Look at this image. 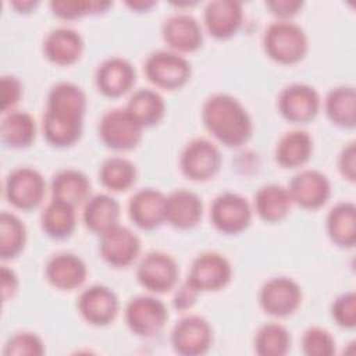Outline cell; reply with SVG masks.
<instances>
[{"label":"cell","instance_id":"6da1fadb","mask_svg":"<svg viewBox=\"0 0 356 356\" xmlns=\"http://www.w3.org/2000/svg\"><path fill=\"white\" fill-rule=\"evenodd\" d=\"M83 92L68 82L56 85L47 99V110L43 118V131L49 142L57 146L71 145L82 131L85 111Z\"/></svg>","mask_w":356,"mask_h":356},{"label":"cell","instance_id":"7a4b0ae2","mask_svg":"<svg viewBox=\"0 0 356 356\" xmlns=\"http://www.w3.org/2000/svg\"><path fill=\"white\" fill-rule=\"evenodd\" d=\"M203 121L207 129L228 146L243 143L252 131L250 118L242 104L222 93L214 95L206 102Z\"/></svg>","mask_w":356,"mask_h":356},{"label":"cell","instance_id":"3957f363","mask_svg":"<svg viewBox=\"0 0 356 356\" xmlns=\"http://www.w3.org/2000/svg\"><path fill=\"white\" fill-rule=\"evenodd\" d=\"M264 47L271 58L291 64L299 61L305 56L307 40L300 26L293 22L280 21L267 28Z\"/></svg>","mask_w":356,"mask_h":356},{"label":"cell","instance_id":"277c9868","mask_svg":"<svg viewBox=\"0 0 356 356\" xmlns=\"http://www.w3.org/2000/svg\"><path fill=\"white\" fill-rule=\"evenodd\" d=\"M142 128L127 108H115L104 114L100 122V135L110 147L127 150L139 142Z\"/></svg>","mask_w":356,"mask_h":356},{"label":"cell","instance_id":"5b68a950","mask_svg":"<svg viewBox=\"0 0 356 356\" xmlns=\"http://www.w3.org/2000/svg\"><path fill=\"white\" fill-rule=\"evenodd\" d=\"M146 75L156 85L167 89H175L184 85L189 78L188 61L177 53L156 51L146 61Z\"/></svg>","mask_w":356,"mask_h":356},{"label":"cell","instance_id":"8992f818","mask_svg":"<svg viewBox=\"0 0 356 356\" xmlns=\"http://www.w3.org/2000/svg\"><path fill=\"white\" fill-rule=\"evenodd\" d=\"M125 317L134 332L149 337L163 328L167 320V310L163 302L153 296H138L128 303Z\"/></svg>","mask_w":356,"mask_h":356},{"label":"cell","instance_id":"52a82bcc","mask_svg":"<svg viewBox=\"0 0 356 356\" xmlns=\"http://www.w3.org/2000/svg\"><path fill=\"white\" fill-rule=\"evenodd\" d=\"M174 349L185 356L204 353L211 343V328L199 316H188L179 320L171 335Z\"/></svg>","mask_w":356,"mask_h":356},{"label":"cell","instance_id":"ba28073f","mask_svg":"<svg viewBox=\"0 0 356 356\" xmlns=\"http://www.w3.org/2000/svg\"><path fill=\"white\" fill-rule=\"evenodd\" d=\"M43 193L44 181L33 168H17L7 177L6 195L8 200L19 209H32L38 206Z\"/></svg>","mask_w":356,"mask_h":356},{"label":"cell","instance_id":"9c48e42d","mask_svg":"<svg viewBox=\"0 0 356 356\" xmlns=\"http://www.w3.org/2000/svg\"><path fill=\"white\" fill-rule=\"evenodd\" d=\"M231 277V266L218 253H204L199 256L189 271L188 281L197 291H211L224 286Z\"/></svg>","mask_w":356,"mask_h":356},{"label":"cell","instance_id":"30bf717a","mask_svg":"<svg viewBox=\"0 0 356 356\" xmlns=\"http://www.w3.org/2000/svg\"><path fill=\"white\" fill-rule=\"evenodd\" d=\"M300 302V288L295 281L278 277L267 281L260 292L263 309L273 316H286L292 313Z\"/></svg>","mask_w":356,"mask_h":356},{"label":"cell","instance_id":"8fae6325","mask_svg":"<svg viewBox=\"0 0 356 356\" xmlns=\"http://www.w3.org/2000/svg\"><path fill=\"white\" fill-rule=\"evenodd\" d=\"M220 161L218 149L207 139L192 140L181 156L182 171L192 179L211 177L218 170Z\"/></svg>","mask_w":356,"mask_h":356},{"label":"cell","instance_id":"7c38bea8","mask_svg":"<svg viewBox=\"0 0 356 356\" xmlns=\"http://www.w3.org/2000/svg\"><path fill=\"white\" fill-rule=\"evenodd\" d=\"M177 275L175 261L161 252L149 253L138 267V280L143 286L154 292L170 289L175 284Z\"/></svg>","mask_w":356,"mask_h":356},{"label":"cell","instance_id":"4fadbf2b","mask_svg":"<svg viewBox=\"0 0 356 356\" xmlns=\"http://www.w3.org/2000/svg\"><path fill=\"white\" fill-rule=\"evenodd\" d=\"M211 220L224 232H238L250 221L249 203L236 193L220 195L213 202Z\"/></svg>","mask_w":356,"mask_h":356},{"label":"cell","instance_id":"5bb4252c","mask_svg":"<svg viewBox=\"0 0 356 356\" xmlns=\"http://www.w3.org/2000/svg\"><path fill=\"white\" fill-rule=\"evenodd\" d=\"M278 106L285 118L293 122H305L312 120L320 106L317 92L302 83H295L282 90Z\"/></svg>","mask_w":356,"mask_h":356},{"label":"cell","instance_id":"9a60e30c","mask_svg":"<svg viewBox=\"0 0 356 356\" xmlns=\"http://www.w3.org/2000/svg\"><path fill=\"white\" fill-rule=\"evenodd\" d=\"M288 192L291 200L303 207L316 209L325 203L330 195V184L321 172L305 170L292 178Z\"/></svg>","mask_w":356,"mask_h":356},{"label":"cell","instance_id":"2e32d148","mask_svg":"<svg viewBox=\"0 0 356 356\" xmlns=\"http://www.w3.org/2000/svg\"><path fill=\"white\" fill-rule=\"evenodd\" d=\"M100 252L110 264L127 266L139 252V239L129 228L117 224L102 234Z\"/></svg>","mask_w":356,"mask_h":356},{"label":"cell","instance_id":"e0dca14e","mask_svg":"<svg viewBox=\"0 0 356 356\" xmlns=\"http://www.w3.org/2000/svg\"><path fill=\"white\" fill-rule=\"evenodd\" d=\"M78 307L89 323L100 325L110 323L115 317L118 302L111 289L103 285H93L81 293Z\"/></svg>","mask_w":356,"mask_h":356},{"label":"cell","instance_id":"ac0fdd59","mask_svg":"<svg viewBox=\"0 0 356 356\" xmlns=\"http://www.w3.org/2000/svg\"><path fill=\"white\" fill-rule=\"evenodd\" d=\"M165 199L156 189H142L129 202V214L134 222L142 228H154L165 220Z\"/></svg>","mask_w":356,"mask_h":356},{"label":"cell","instance_id":"d6986e66","mask_svg":"<svg viewBox=\"0 0 356 356\" xmlns=\"http://www.w3.org/2000/svg\"><path fill=\"white\" fill-rule=\"evenodd\" d=\"M164 40L175 50L192 51L202 43V29L197 21L188 14H175L163 25Z\"/></svg>","mask_w":356,"mask_h":356},{"label":"cell","instance_id":"ffe728a7","mask_svg":"<svg viewBox=\"0 0 356 356\" xmlns=\"http://www.w3.org/2000/svg\"><path fill=\"white\" fill-rule=\"evenodd\" d=\"M242 8L234 0L210 1L204 10V21L209 32L216 38H228L239 26Z\"/></svg>","mask_w":356,"mask_h":356},{"label":"cell","instance_id":"44dd1931","mask_svg":"<svg viewBox=\"0 0 356 356\" xmlns=\"http://www.w3.org/2000/svg\"><path fill=\"white\" fill-rule=\"evenodd\" d=\"M135 81L132 65L122 58H108L97 70L96 82L99 89L107 96L125 93Z\"/></svg>","mask_w":356,"mask_h":356},{"label":"cell","instance_id":"7402d4cb","mask_svg":"<svg viewBox=\"0 0 356 356\" xmlns=\"http://www.w3.org/2000/svg\"><path fill=\"white\" fill-rule=\"evenodd\" d=\"M46 274L54 286L72 289L85 281L86 267L78 256L72 253H60L50 259Z\"/></svg>","mask_w":356,"mask_h":356},{"label":"cell","instance_id":"603a6c76","mask_svg":"<svg viewBox=\"0 0 356 356\" xmlns=\"http://www.w3.org/2000/svg\"><path fill=\"white\" fill-rule=\"evenodd\" d=\"M200 216L202 203L193 192L178 189L165 199V220L178 228L195 225Z\"/></svg>","mask_w":356,"mask_h":356},{"label":"cell","instance_id":"cb8c5ba5","mask_svg":"<svg viewBox=\"0 0 356 356\" xmlns=\"http://www.w3.org/2000/svg\"><path fill=\"white\" fill-rule=\"evenodd\" d=\"M82 39L74 29L57 28L44 40V53L56 64H71L82 53Z\"/></svg>","mask_w":356,"mask_h":356},{"label":"cell","instance_id":"d4e9b609","mask_svg":"<svg viewBox=\"0 0 356 356\" xmlns=\"http://www.w3.org/2000/svg\"><path fill=\"white\" fill-rule=\"evenodd\" d=\"M120 206L108 195H96L88 200L83 211L86 225L100 235L118 224Z\"/></svg>","mask_w":356,"mask_h":356},{"label":"cell","instance_id":"484cf974","mask_svg":"<svg viewBox=\"0 0 356 356\" xmlns=\"http://www.w3.org/2000/svg\"><path fill=\"white\" fill-rule=\"evenodd\" d=\"M51 191L53 199L75 207L86 200L90 191V184L82 172L76 170H64L53 178Z\"/></svg>","mask_w":356,"mask_h":356},{"label":"cell","instance_id":"4316f807","mask_svg":"<svg viewBox=\"0 0 356 356\" xmlns=\"http://www.w3.org/2000/svg\"><path fill=\"white\" fill-rule=\"evenodd\" d=\"M356 209L353 203H338L331 209L327 218L330 236L342 246H353L356 239Z\"/></svg>","mask_w":356,"mask_h":356},{"label":"cell","instance_id":"83f0119b","mask_svg":"<svg viewBox=\"0 0 356 356\" xmlns=\"http://www.w3.org/2000/svg\"><path fill=\"white\" fill-rule=\"evenodd\" d=\"M127 110L142 127H149L163 117L164 102L157 92L139 89L131 96Z\"/></svg>","mask_w":356,"mask_h":356},{"label":"cell","instance_id":"f1b7e54d","mask_svg":"<svg viewBox=\"0 0 356 356\" xmlns=\"http://www.w3.org/2000/svg\"><path fill=\"white\" fill-rule=\"evenodd\" d=\"M256 210L266 221H278L286 216L291 206L288 189L280 185H266L256 193Z\"/></svg>","mask_w":356,"mask_h":356},{"label":"cell","instance_id":"f546056e","mask_svg":"<svg viewBox=\"0 0 356 356\" xmlns=\"http://www.w3.org/2000/svg\"><path fill=\"white\" fill-rule=\"evenodd\" d=\"M312 152V139L305 131H291L285 134L277 146V160L284 167L303 164Z\"/></svg>","mask_w":356,"mask_h":356},{"label":"cell","instance_id":"4dcf8cb0","mask_svg":"<svg viewBox=\"0 0 356 356\" xmlns=\"http://www.w3.org/2000/svg\"><path fill=\"white\" fill-rule=\"evenodd\" d=\"M328 117L338 125L353 127L356 122V93L352 86L332 89L325 100Z\"/></svg>","mask_w":356,"mask_h":356},{"label":"cell","instance_id":"1f68e13d","mask_svg":"<svg viewBox=\"0 0 356 356\" xmlns=\"http://www.w3.org/2000/svg\"><path fill=\"white\" fill-rule=\"evenodd\" d=\"M35 136V121L28 113L11 111L1 122V138L13 147H22L32 142Z\"/></svg>","mask_w":356,"mask_h":356},{"label":"cell","instance_id":"d6a6232c","mask_svg":"<svg viewBox=\"0 0 356 356\" xmlns=\"http://www.w3.org/2000/svg\"><path fill=\"white\" fill-rule=\"evenodd\" d=\"M42 225L44 231L54 238L70 235L75 227L74 206L53 199L42 214Z\"/></svg>","mask_w":356,"mask_h":356},{"label":"cell","instance_id":"836d02e7","mask_svg":"<svg viewBox=\"0 0 356 356\" xmlns=\"http://www.w3.org/2000/svg\"><path fill=\"white\" fill-rule=\"evenodd\" d=\"M25 242V227L18 217L3 211L0 216V254L3 259L14 257Z\"/></svg>","mask_w":356,"mask_h":356},{"label":"cell","instance_id":"e575fe53","mask_svg":"<svg viewBox=\"0 0 356 356\" xmlns=\"http://www.w3.org/2000/svg\"><path fill=\"white\" fill-rule=\"evenodd\" d=\"M100 179L111 191H125L135 181V167L121 157L108 159L100 168Z\"/></svg>","mask_w":356,"mask_h":356},{"label":"cell","instance_id":"d590c367","mask_svg":"<svg viewBox=\"0 0 356 356\" xmlns=\"http://www.w3.org/2000/svg\"><path fill=\"white\" fill-rule=\"evenodd\" d=\"M288 331L275 323L263 325L256 335V352L261 356H281L289 348Z\"/></svg>","mask_w":356,"mask_h":356},{"label":"cell","instance_id":"8d00e7d4","mask_svg":"<svg viewBox=\"0 0 356 356\" xmlns=\"http://www.w3.org/2000/svg\"><path fill=\"white\" fill-rule=\"evenodd\" d=\"M302 346L309 356H330L335 349L332 337L321 328L307 330L302 338Z\"/></svg>","mask_w":356,"mask_h":356},{"label":"cell","instance_id":"74e56055","mask_svg":"<svg viewBox=\"0 0 356 356\" xmlns=\"http://www.w3.org/2000/svg\"><path fill=\"white\" fill-rule=\"evenodd\" d=\"M51 8L53 11L63 18H75L82 14L88 13H96L107 8L110 6L108 1H51Z\"/></svg>","mask_w":356,"mask_h":356},{"label":"cell","instance_id":"f35d334b","mask_svg":"<svg viewBox=\"0 0 356 356\" xmlns=\"http://www.w3.org/2000/svg\"><path fill=\"white\" fill-rule=\"evenodd\" d=\"M44 352L43 343L35 334L19 332L8 339L4 353L6 355H26L39 356Z\"/></svg>","mask_w":356,"mask_h":356},{"label":"cell","instance_id":"ab89813d","mask_svg":"<svg viewBox=\"0 0 356 356\" xmlns=\"http://www.w3.org/2000/svg\"><path fill=\"white\" fill-rule=\"evenodd\" d=\"M332 316L342 327L352 328L356 324V298L353 292L339 296L332 307Z\"/></svg>","mask_w":356,"mask_h":356},{"label":"cell","instance_id":"60d3db41","mask_svg":"<svg viewBox=\"0 0 356 356\" xmlns=\"http://www.w3.org/2000/svg\"><path fill=\"white\" fill-rule=\"evenodd\" d=\"M21 96V85L14 76L1 78V108L6 111L15 104Z\"/></svg>","mask_w":356,"mask_h":356},{"label":"cell","instance_id":"b9f144b4","mask_svg":"<svg viewBox=\"0 0 356 356\" xmlns=\"http://www.w3.org/2000/svg\"><path fill=\"white\" fill-rule=\"evenodd\" d=\"M355 165H356L355 143H349V145L343 149V152H342V154H341L339 167H341L342 174H343L348 179H350V181L355 179V171H356Z\"/></svg>","mask_w":356,"mask_h":356},{"label":"cell","instance_id":"7bdbcfd3","mask_svg":"<svg viewBox=\"0 0 356 356\" xmlns=\"http://www.w3.org/2000/svg\"><path fill=\"white\" fill-rule=\"evenodd\" d=\"M197 289L186 280L182 286L178 289L175 298H174V305L178 309H186L189 306H192V303L195 302V298L197 295Z\"/></svg>","mask_w":356,"mask_h":356},{"label":"cell","instance_id":"ee69618b","mask_svg":"<svg viewBox=\"0 0 356 356\" xmlns=\"http://www.w3.org/2000/svg\"><path fill=\"white\" fill-rule=\"evenodd\" d=\"M267 6L273 10V13L286 17L296 13V10L302 6V3L298 0H271V1H267Z\"/></svg>","mask_w":356,"mask_h":356},{"label":"cell","instance_id":"f6af8a7d","mask_svg":"<svg viewBox=\"0 0 356 356\" xmlns=\"http://www.w3.org/2000/svg\"><path fill=\"white\" fill-rule=\"evenodd\" d=\"M17 288V277L15 274L8 270L6 266H3L1 268V293H3V299H8L10 296H13V293L15 292Z\"/></svg>","mask_w":356,"mask_h":356},{"label":"cell","instance_id":"bcb514c9","mask_svg":"<svg viewBox=\"0 0 356 356\" xmlns=\"http://www.w3.org/2000/svg\"><path fill=\"white\" fill-rule=\"evenodd\" d=\"M131 7H135V8H146L149 6H152L153 3L152 1H134V3H128Z\"/></svg>","mask_w":356,"mask_h":356},{"label":"cell","instance_id":"7dc6e473","mask_svg":"<svg viewBox=\"0 0 356 356\" xmlns=\"http://www.w3.org/2000/svg\"><path fill=\"white\" fill-rule=\"evenodd\" d=\"M13 4H14L15 7H19V8L25 10V8H28V7L35 6V1H14Z\"/></svg>","mask_w":356,"mask_h":356}]
</instances>
